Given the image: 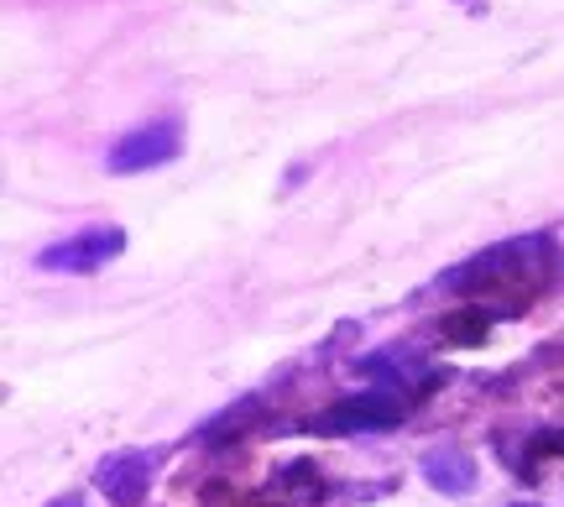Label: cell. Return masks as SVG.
I'll list each match as a JSON object with an SVG mask.
<instances>
[{"label": "cell", "instance_id": "8992f818", "mask_svg": "<svg viewBox=\"0 0 564 507\" xmlns=\"http://www.w3.org/2000/svg\"><path fill=\"white\" fill-rule=\"evenodd\" d=\"M423 482L434 492H444V497H465V492L476 487V461H470V450L460 445H434L423 450Z\"/></svg>", "mask_w": 564, "mask_h": 507}, {"label": "cell", "instance_id": "ba28073f", "mask_svg": "<svg viewBox=\"0 0 564 507\" xmlns=\"http://www.w3.org/2000/svg\"><path fill=\"white\" fill-rule=\"evenodd\" d=\"M53 507H84V503H79V497H58V503H53Z\"/></svg>", "mask_w": 564, "mask_h": 507}, {"label": "cell", "instance_id": "52a82bcc", "mask_svg": "<svg viewBox=\"0 0 564 507\" xmlns=\"http://www.w3.org/2000/svg\"><path fill=\"white\" fill-rule=\"evenodd\" d=\"M449 335H460V341H470V335H486V314H476V309H470V314H455V320H449Z\"/></svg>", "mask_w": 564, "mask_h": 507}, {"label": "cell", "instance_id": "9c48e42d", "mask_svg": "<svg viewBox=\"0 0 564 507\" xmlns=\"http://www.w3.org/2000/svg\"><path fill=\"white\" fill-rule=\"evenodd\" d=\"M512 507H533V503H512Z\"/></svg>", "mask_w": 564, "mask_h": 507}, {"label": "cell", "instance_id": "5b68a950", "mask_svg": "<svg viewBox=\"0 0 564 507\" xmlns=\"http://www.w3.org/2000/svg\"><path fill=\"white\" fill-rule=\"evenodd\" d=\"M95 482H100V492L116 507H141V497H147V482H152V461H147V455H137V450L105 455L100 471H95Z\"/></svg>", "mask_w": 564, "mask_h": 507}, {"label": "cell", "instance_id": "7a4b0ae2", "mask_svg": "<svg viewBox=\"0 0 564 507\" xmlns=\"http://www.w3.org/2000/svg\"><path fill=\"white\" fill-rule=\"evenodd\" d=\"M408 413V403L387 387H371L361 398H340L335 408H324L314 419V434H361V429H387Z\"/></svg>", "mask_w": 564, "mask_h": 507}, {"label": "cell", "instance_id": "3957f363", "mask_svg": "<svg viewBox=\"0 0 564 507\" xmlns=\"http://www.w3.org/2000/svg\"><path fill=\"white\" fill-rule=\"evenodd\" d=\"M126 251V236L116 225H89L79 236H68V241L47 246L37 257L42 272H100L110 257H121Z\"/></svg>", "mask_w": 564, "mask_h": 507}, {"label": "cell", "instance_id": "277c9868", "mask_svg": "<svg viewBox=\"0 0 564 507\" xmlns=\"http://www.w3.org/2000/svg\"><path fill=\"white\" fill-rule=\"evenodd\" d=\"M178 126L173 121H158V126H141L131 137L110 147V173H147V168H162L178 158Z\"/></svg>", "mask_w": 564, "mask_h": 507}, {"label": "cell", "instance_id": "6da1fadb", "mask_svg": "<svg viewBox=\"0 0 564 507\" xmlns=\"http://www.w3.org/2000/svg\"><path fill=\"white\" fill-rule=\"evenodd\" d=\"M549 262H554V246L544 236H528V241H507L497 251H481V257H470L465 267L455 272H444L440 283L449 293H470V299H491V293H502L512 288L518 299L523 293H539L549 278Z\"/></svg>", "mask_w": 564, "mask_h": 507}]
</instances>
